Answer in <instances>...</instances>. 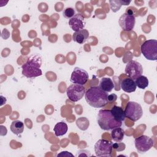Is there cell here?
Masks as SVG:
<instances>
[{"label": "cell", "instance_id": "9c48e42d", "mask_svg": "<svg viewBox=\"0 0 157 157\" xmlns=\"http://www.w3.org/2000/svg\"><path fill=\"white\" fill-rule=\"evenodd\" d=\"M134 144L136 150L139 153H144L151 148L154 142L151 137L142 135L135 139Z\"/></svg>", "mask_w": 157, "mask_h": 157}, {"label": "cell", "instance_id": "9a60e30c", "mask_svg": "<svg viewBox=\"0 0 157 157\" xmlns=\"http://www.w3.org/2000/svg\"><path fill=\"white\" fill-rule=\"evenodd\" d=\"M99 87L104 91L108 93L110 92L115 87V84L110 78L103 77L99 82Z\"/></svg>", "mask_w": 157, "mask_h": 157}, {"label": "cell", "instance_id": "277c9868", "mask_svg": "<svg viewBox=\"0 0 157 157\" xmlns=\"http://www.w3.org/2000/svg\"><path fill=\"white\" fill-rule=\"evenodd\" d=\"M140 52L148 60L157 59V40L150 39L145 41L140 46Z\"/></svg>", "mask_w": 157, "mask_h": 157}, {"label": "cell", "instance_id": "30bf717a", "mask_svg": "<svg viewBox=\"0 0 157 157\" xmlns=\"http://www.w3.org/2000/svg\"><path fill=\"white\" fill-rule=\"evenodd\" d=\"M125 74L131 78L136 79L143 73L141 64L137 61L131 60L128 63L125 67Z\"/></svg>", "mask_w": 157, "mask_h": 157}, {"label": "cell", "instance_id": "8fae6325", "mask_svg": "<svg viewBox=\"0 0 157 157\" xmlns=\"http://www.w3.org/2000/svg\"><path fill=\"white\" fill-rule=\"evenodd\" d=\"M88 78V74L85 70L78 67H75L71 74L70 80L73 83L83 85L87 82Z\"/></svg>", "mask_w": 157, "mask_h": 157}, {"label": "cell", "instance_id": "2e32d148", "mask_svg": "<svg viewBox=\"0 0 157 157\" xmlns=\"http://www.w3.org/2000/svg\"><path fill=\"white\" fill-rule=\"evenodd\" d=\"M110 110L113 116L117 121L122 122L124 120L126 116L124 110L121 107L114 105L112 107Z\"/></svg>", "mask_w": 157, "mask_h": 157}, {"label": "cell", "instance_id": "e0dca14e", "mask_svg": "<svg viewBox=\"0 0 157 157\" xmlns=\"http://www.w3.org/2000/svg\"><path fill=\"white\" fill-rule=\"evenodd\" d=\"M67 129L68 127L67 124L63 121L57 123L53 128L55 134L58 137L64 135L67 132Z\"/></svg>", "mask_w": 157, "mask_h": 157}, {"label": "cell", "instance_id": "44dd1931", "mask_svg": "<svg viewBox=\"0 0 157 157\" xmlns=\"http://www.w3.org/2000/svg\"><path fill=\"white\" fill-rule=\"evenodd\" d=\"M110 9L112 10L113 12H115L118 11L121 6H122V1H109Z\"/></svg>", "mask_w": 157, "mask_h": 157}, {"label": "cell", "instance_id": "ba28073f", "mask_svg": "<svg viewBox=\"0 0 157 157\" xmlns=\"http://www.w3.org/2000/svg\"><path fill=\"white\" fill-rule=\"evenodd\" d=\"M135 22V16L129 10L121 15L118 20L119 25L121 29L127 32L131 31L134 28Z\"/></svg>", "mask_w": 157, "mask_h": 157}, {"label": "cell", "instance_id": "3957f363", "mask_svg": "<svg viewBox=\"0 0 157 157\" xmlns=\"http://www.w3.org/2000/svg\"><path fill=\"white\" fill-rule=\"evenodd\" d=\"M97 122L100 128L105 131L112 130L122 125V122L117 121L114 118L111 110L107 109H101L99 111Z\"/></svg>", "mask_w": 157, "mask_h": 157}, {"label": "cell", "instance_id": "7c38bea8", "mask_svg": "<svg viewBox=\"0 0 157 157\" xmlns=\"http://www.w3.org/2000/svg\"><path fill=\"white\" fill-rule=\"evenodd\" d=\"M69 25L75 32L83 29L85 26V18L80 13H77L69 20Z\"/></svg>", "mask_w": 157, "mask_h": 157}, {"label": "cell", "instance_id": "ac0fdd59", "mask_svg": "<svg viewBox=\"0 0 157 157\" xmlns=\"http://www.w3.org/2000/svg\"><path fill=\"white\" fill-rule=\"evenodd\" d=\"M124 130L120 127L114 128L112 129L111 132V137L116 142H121L124 137Z\"/></svg>", "mask_w": 157, "mask_h": 157}, {"label": "cell", "instance_id": "5b68a950", "mask_svg": "<svg viewBox=\"0 0 157 157\" xmlns=\"http://www.w3.org/2000/svg\"><path fill=\"white\" fill-rule=\"evenodd\" d=\"M96 156L98 157H110L112 155L113 143L106 139L98 140L94 146Z\"/></svg>", "mask_w": 157, "mask_h": 157}, {"label": "cell", "instance_id": "5bb4252c", "mask_svg": "<svg viewBox=\"0 0 157 157\" xmlns=\"http://www.w3.org/2000/svg\"><path fill=\"white\" fill-rule=\"evenodd\" d=\"M89 37V32L85 29H82L80 31L74 32L72 34V39L74 42L82 44L85 43Z\"/></svg>", "mask_w": 157, "mask_h": 157}, {"label": "cell", "instance_id": "7a4b0ae2", "mask_svg": "<svg viewBox=\"0 0 157 157\" xmlns=\"http://www.w3.org/2000/svg\"><path fill=\"white\" fill-rule=\"evenodd\" d=\"M41 67V58L38 55H33L29 58L22 66V74L27 78H34L42 74Z\"/></svg>", "mask_w": 157, "mask_h": 157}, {"label": "cell", "instance_id": "d6986e66", "mask_svg": "<svg viewBox=\"0 0 157 157\" xmlns=\"http://www.w3.org/2000/svg\"><path fill=\"white\" fill-rule=\"evenodd\" d=\"M10 131L15 134H20L23 132L24 124L20 120L13 121L10 126Z\"/></svg>", "mask_w": 157, "mask_h": 157}, {"label": "cell", "instance_id": "8992f818", "mask_svg": "<svg viewBox=\"0 0 157 157\" xmlns=\"http://www.w3.org/2000/svg\"><path fill=\"white\" fill-rule=\"evenodd\" d=\"M124 112L126 117L133 121L139 120L143 115V110L140 104L134 101H129L127 103Z\"/></svg>", "mask_w": 157, "mask_h": 157}, {"label": "cell", "instance_id": "cb8c5ba5", "mask_svg": "<svg viewBox=\"0 0 157 157\" xmlns=\"http://www.w3.org/2000/svg\"><path fill=\"white\" fill-rule=\"evenodd\" d=\"M73 156L74 155L72 153H71L67 151H61V153H59L57 155V156Z\"/></svg>", "mask_w": 157, "mask_h": 157}, {"label": "cell", "instance_id": "52a82bcc", "mask_svg": "<svg viewBox=\"0 0 157 157\" xmlns=\"http://www.w3.org/2000/svg\"><path fill=\"white\" fill-rule=\"evenodd\" d=\"M85 93V87L79 84L73 83L69 85L66 90V94L68 98L72 102L80 101Z\"/></svg>", "mask_w": 157, "mask_h": 157}, {"label": "cell", "instance_id": "ffe728a7", "mask_svg": "<svg viewBox=\"0 0 157 157\" xmlns=\"http://www.w3.org/2000/svg\"><path fill=\"white\" fill-rule=\"evenodd\" d=\"M135 83L136 86L140 89H145L146 87L148 86L149 82L147 77L144 75H140L137 78L135 79Z\"/></svg>", "mask_w": 157, "mask_h": 157}, {"label": "cell", "instance_id": "6da1fadb", "mask_svg": "<svg viewBox=\"0 0 157 157\" xmlns=\"http://www.w3.org/2000/svg\"><path fill=\"white\" fill-rule=\"evenodd\" d=\"M108 94L102 90L99 86H91L85 93L86 102L94 108H101L108 103Z\"/></svg>", "mask_w": 157, "mask_h": 157}, {"label": "cell", "instance_id": "4fadbf2b", "mask_svg": "<svg viewBox=\"0 0 157 157\" xmlns=\"http://www.w3.org/2000/svg\"><path fill=\"white\" fill-rule=\"evenodd\" d=\"M121 88L126 93H132L136 91V85L134 79L129 77L124 78L121 80Z\"/></svg>", "mask_w": 157, "mask_h": 157}, {"label": "cell", "instance_id": "7402d4cb", "mask_svg": "<svg viewBox=\"0 0 157 157\" xmlns=\"http://www.w3.org/2000/svg\"><path fill=\"white\" fill-rule=\"evenodd\" d=\"M63 15L64 18L70 19L75 15V10L72 7H67L64 10Z\"/></svg>", "mask_w": 157, "mask_h": 157}, {"label": "cell", "instance_id": "603a6c76", "mask_svg": "<svg viewBox=\"0 0 157 157\" xmlns=\"http://www.w3.org/2000/svg\"><path fill=\"white\" fill-rule=\"evenodd\" d=\"M117 99V96L115 94H111L110 95H108L107 96V101L108 102H115Z\"/></svg>", "mask_w": 157, "mask_h": 157}]
</instances>
